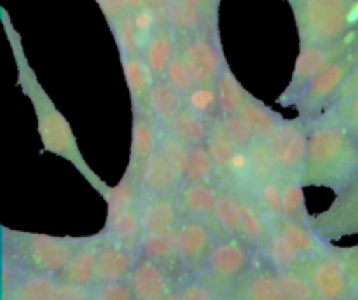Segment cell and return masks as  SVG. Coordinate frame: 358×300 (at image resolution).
<instances>
[{
  "mask_svg": "<svg viewBox=\"0 0 358 300\" xmlns=\"http://www.w3.org/2000/svg\"><path fill=\"white\" fill-rule=\"evenodd\" d=\"M248 91L241 86L238 77L231 70L227 59H224L219 80H217V96H219V115H236L243 108L248 98Z\"/></svg>",
  "mask_w": 358,
  "mask_h": 300,
  "instance_id": "4316f807",
  "label": "cell"
},
{
  "mask_svg": "<svg viewBox=\"0 0 358 300\" xmlns=\"http://www.w3.org/2000/svg\"><path fill=\"white\" fill-rule=\"evenodd\" d=\"M52 300H91V293L84 286L58 279V286H56Z\"/></svg>",
  "mask_w": 358,
  "mask_h": 300,
  "instance_id": "681fc988",
  "label": "cell"
},
{
  "mask_svg": "<svg viewBox=\"0 0 358 300\" xmlns=\"http://www.w3.org/2000/svg\"><path fill=\"white\" fill-rule=\"evenodd\" d=\"M91 300H135V297H133L128 279H126V281L94 286V292L91 293Z\"/></svg>",
  "mask_w": 358,
  "mask_h": 300,
  "instance_id": "7dc6e473",
  "label": "cell"
},
{
  "mask_svg": "<svg viewBox=\"0 0 358 300\" xmlns=\"http://www.w3.org/2000/svg\"><path fill=\"white\" fill-rule=\"evenodd\" d=\"M334 251L348 271L353 285L358 288V244L355 246H334Z\"/></svg>",
  "mask_w": 358,
  "mask_h": 300,
  "instance_id": "f907efd6",
  "label": "cell"
},
{
  "mask_svg": "<svg viewBox=\"0 0 358 300\" xmlns=\"http://www.w3.org/2000/svg\"><path fill=\"white\" fill-rule=\"evenodd\" d=\"M3 258H9L27 272L58 276L79 248L84 237L49 236L2 227Z\"/></svg>",
  "mask_w": 358,
  "mask_h": 300,
  "instance_id": "277c9868",
  "label": "cell"
},
{
  "mask_svg": "<svg viewBox=\"0 0 358 300\" xmlns=\"http://www.w3.org/2000/svg\"><path fill=\"white\" fill-rule=\"evenodd\" d=\"M264 260V258H262ZM241 300H289L275 267L264 260L247 272Z\"/></svg>",
  "mask_w": 358,
  "mask_h": 300,
  "instance_id": "7402d4cb",
  "label": "cell"
},
{
  "mask_svg": "<svg viewBox=\"0 0 358 300\" xmlns=\"http://www.w3.org/2000/svg\"><path fill=\"white\" fill-rule=\"evenodd\" d=\"M240 197V216H241V225H240V237L247 244H250L254 250H261L264 244L266 237L269 234V227L262 213L259 211L257 206L254 204L248 195H241Z\"/></svg>",
  "mask_w": 358,
  "mask_h": 300,
  "instance_id": "f1b7e54d",
  "label": "cell"
},
{
  "mask_svg": "<svg viewBox=\"0 0 358 300\" xmlns=\"http://www.w3.org/2000/svg\"><path fill=\"white\" fill-rule=\"evenodd\" d=\"M240 115L250 124L255 138L264 140L271 138V135L275 133V129L278 128L280 122L285 119L276 110L269 108L264 101L257 100V98L252 96V94H248L243 108L240 110Z\"/></svg>",
  "mask_w": 358,
  "mask_h": 300,
  "instance_id": "83f0119b",
  "label": "cell"
},
{
  "mask_svg": "<svg viewBox=\"0 0 358 300\" xmlns=\"http://www.w3.org/2000/svg\"><path fill=\"white\" fill-rule=\"evenodd\" d=\"M164 79L171 84V86L177 89V93L180 94L182 98H185L189 94V91L194 87V80H192L191 72H189L187 65H185L184 58H182L180 52L177 51V54L173 56L171 63L168 65L166 75Z\"/></svg>",
  "mask_w": 358,
  "mask_h": 300,
  "instance_id": "f6af8a7d",
  "label": "cell"
},
{
  "mask_svg": "<svg viewBox=\"0 0 358 300\" xmlns=\"http://www.w3.org/2000/svg\"><path fill=\"white\" fill-rule=\"evenodd\" d=\"M310 225L325 243L358 236V180L336 194L327 209L311 216Z\"/></svg>",
  "mask_w": 358,
  "mask_h": 300,
  "instance_id": "30bf717a",
  "label": "cell"
},
{
  "mask_svg": "<svg viewBox=\"0 0 358 300\" xmlns=\"http://www.w3.org/2000/svg\"><path fill=\"white\" fill-rule=\"evenodd\" d=\"M58 276L24 272L10 285L3 286V300H52Z\"/></svg>",
  "mask_w": 358,
  "mask_h": 300,
  "instance_id": "603a6c76",
  "label": "cell"
},
{
  "mask_svg": "<svg viewBox=\"0 0 358 300\" xmlns=\"http://www.w3.org/2000/svg\"><path fill=\"white\" fill-rule=\"evenodd\" d=\"M358 61V49L345 52L332 59L320 73L313 79V82L308 86L301 100L294 108H297V117L310 124L311 121L318 117L322 112L327 110L334 101L336 94L341 89L343 82L350 72L353 70L355 63Z\"/></svg>",
  "mask_w": 358,
  "mask_h": 300,
  "instance_id": "8992f818",
  "label": "cell"
},
{
  "mask_svg": "<svg viewBox=\"0 0 358 300\" xmlns=\"http://www.w3.org/2000/svg\"><path fill=\"white\" fill-rule=\"evenodd\" d=\"M182 183L184 180L180 174L164 159L163 153L156 150L140 178V192H142V199L156 197V195H175L180 190Z\"/></svg>",
  "mask_w": 358,
  "mask_h": 300,
  "instance_id": "2e32d148",
  "label": "cell"
},
{
  "mask_svg": "<svg viewBox=\"0 0 358 300\" xmlns=\"http://www.w3.org/2000/svg\"><path fill=\"white\" fill-rule=\"evenodd\" d=\"M128 285L135 300H161L171 292L166 269L143 255L133 265Z\"/></svg>",
  "mask_w": 358,
  "mask_h": 300,
  "instance_id": "5bb4252c",
  "label": "cell"
},
{
  "mask_svg": "<svg viewBox=\"0 0 358 300\" xmlns=\"http://www.w3.org/2000/svg\"><path fill=\"white\" fill-rule=\"evenodd\" d=\"M161 300H182V299H180V293H178V290H171V292L168 293V295H164Z\"/></svg>",
  "mask_w": 358,
  "mask_h": 300,
  "instance_id": "6f0895ef",
  "label": "cell"
},
{
  "mask_svg": "<svg viewBox=\"0 0 358 300\" xmlns=\"http://www.w3.org/2000/svg\"><path fill=\"white\" fill-rule=\"evenodd\" d=\"M266 222H268L269 230L280 234V236H282L287 243L292 244L304 258L315 257V255L322 253V251L327 250L329 244H331L325 243V241L311 229L310 223L299 222V220H294L290 218V216H273V218H268Z\"/></svg>",
  "mask_w": 358,
  "mask_h": 300,
  "instance_id": "9a60e30c",
  "label": "cell"
},
{
  "mask_svg": "<svg viewBox=\"0 0 358 300\" xmlns=\"http://www.w3.org/2000/svg\"><path fill=\"white\" fill-rule=\"evenodd\" d=\"M308 138H310V128L299 117L283 119L271 135L269 143L275 153V178L280 183H289V181L303 183L308 159Z\"/></svg>",
  "mask_w": 358,
  "mask_h": 300,
  "instance_id": "5b68a950",
  "label": "cell"
},
{
  "mask_svg": "<svg viewBox=\"0 0 358 300\" xmlns=\"http://www.w3.org/2000/svg\"><path fill=\"white\" fill-rule=\"evenodd\" d=\"M304 185L301 181H289L282 183V209L283 215L290 216L299 222L311 223V216L306 208V197H304Z\"/></svg>",
  "mask_w": 358,
  "mask_h": 300,
  "instance_id": "60d3db41",
  "label": "cell"
},
{
  "mask_svg": "<svg viewBox=\"0 0 358 300\" xmlns=\"http://www.w3.org/2000/svg\"><path fill=\"white\" fill-rule=\"evenodd\" d=\"M250 244L241 237H226L217 241L206 260L203 281L210 285L213 292H226L241 276L248 272L252 262Z\"/></svg>",
  "mask_w": 358,
  "mask_h": 300,
  "instance_id": "9c48e42d",
  "label": "cell"
},
{
  "mask_svg": "<svg viewBox=\"0 0 358 300\" xmlns=\"http://www.w3.org/2000/svg\"><path fill=\"white\" fill-rule=\"evenodd\" d=\"M184 107V98L166 79L154 80L147 98V108L159 124L166 126Z\"/></svg>",
  "mask_w": 358,
  "mask_h": 300,
  "instance_id": "cb8c5ba5",
  "label": "cell"
},
{
  "mask_svg": "<svg viewBox=\"0 0 358 300\" xmlns=\"http://www.w3.org/2000/svg\"><path fill=\"white\" fill-rule=\"evenodd\" d=\"M124 3H126V9H128V13H131V14L147 6L145 0H124Z\"/></svg>",
  "mask_w": 358,
  "mask_h": 300,
  "instance_id": "11a10c76",
  "label": "cell"
},
{
  "mask_svg": "<svg viewBox=\"0 0 358 300\" xmlns=\"http://www.w3.org/2000/svg\"><path fill=\"white\" fill-rule=\"evenodd\" d=\"M247 152H248V157H250L252 181H254L252 190H254L257 185L275 178L276 174L275 153H273L269 140H264V138H255L254 142L247 147ZM250 192H248V194H250Z\"/></svg>",
  "mask_w": 358,
  "mask_h": 300,
  "instance_id": "836d02e7",
  "label": "cell"
},
{
  "mask_svg": "<svg viewBox=\"0 0 358 300\" xmlns=\"http://www.w3.org/2000/svg\"><path fill=\"white\" fill-rule=\"evenodd\" d=\"M157 143H159V129H157L156 119L150 115L149 110L133 112L131 152H129V163L124 173L135 178L138 185L147 163L156 153Z\"/></svg>",
  "mask_w": 358,
  "mask_h": 300,
  "instance_id": "7c38bea8",
  "label": "cell"
},
{
  "mask_svg": "<svg viewBox=\"0 0 358 300\" xmlns=\"http://www.w3.org/2000/svg\"><path fill=\"white\" fill-rule=\"evenodd\" d=\"M164 128L170 133H173L177 138H180L182 142L187 143L189 147L205 143L210 131H212V124L205 117H201V115L192 112L189 107H185V105Z\"/></svg>",
  "mask_w": 358,
  "mask_h": 300,
  "instance_id": "484cf974",
  "label": "cell"
},
{
  "mask_svg": "<svg viewBox=\"0 0 358 300\" xmlns=\"http://www.w3.org/2000/svg\"><path fill=\"white\" fill-rule=\"evenodd\" d=\"M308 126H332L358 138V91L336 101Z\"/></svg>",
  "mask_w": 358,
  "mask_h": 300,
  "instance_id": "d4e9b609",
  "label": "cell"
},
{
  "mask_svg": "<svg viewBox=\"0 0 358 300\" xmlns=\"http://www.w3.org/2000/svg\"><path fill=\"white\" fill-rule=\"evenodd\" d=\"M217 9H219V0H210L205 10V21L206 27L212 30H217Z\"/></svg>",
  "mask_w": 358,
  "mask_h": 300,
  "instance_id": "f5cc1de1",
  "label": "cell"
},
{
  "mask_svg": "<svg viewBox=\"0 0 358 300\" xmlns=\"http://www.w3.org/2000/svg\"><path fill=\"white\" fill-rule=\"evenodd\" d=\"M217 197H219V188L210 183H182L180 190L177 192L180 213L189 218H212Z\"/></svg>",
  "mask_w": 358,
  "mask_h": 300,
  "instance_id": "ffe728a7",
  "label": "cell"
},
{
  "mask_svg": "<svg viewBox=\"0 0 358 300\" xmlns=\"http://www.w3.org/2000/svg\"><path fill=\"white\" fill-rule=\"evenodd\" d=\"M161 21L163 20L159 17V14L147 6L142 7L140 10H136V13H133V23H135L136 33H138V37H140L142 51H145L147 44L150 42L152 35L156 33V30H157V27H159Z\"/></svg>",
  "mask_w": 358,
  "mask_h": 300,
  "instance_id": "bcb514c9",
  "label": "cell"
},
{
  "mask_svg": "<svg viewBox=\"0 0 358 300\" xmlns=\"http://www.w3.org/2000/svg\"><path fill=\"white\" fill-rule=\"evenodd\" d=\"M94 2L98 3L101 14H103L105 20H107L108 28L114 27V24L128 13L124 0H94Z\"/></svg>",
  "mask_w": 358,
  "mask_h": 300,
  "instance_id": "816d5d0a",
  "label": "cell"
},
{
  "mask_svg": "<svg viewBox=\"0 0 358 300\" xmlns=\"http://www.w3.org/2000/svg\"><path fill=\"white\" fill-rule=\"evenodd\" d=\"M110 31L115 38V44H117L121 58H126V56L143 54L142 44H140V37L138 33H136L131 13H126L124 16H122L121 20L110 28Z\"/></svg>",
  "mask_w": 358,
  "mask_h": 300,
  "instance_id": "b9f144b4",
  "label": "cell"
},
{
  "mask_svg": "<svg viewBox=\"0 0 358 300\" xmlns=\"http://www.w3.org/2000/svg\"><path fill=\"white\" fill-rule=\"evenodd\" d=\"M143 236L175 230L180 222V208L175 195H156L142 201Z\"/></svg>",
  "mask_w": 358,
  "mask_h": 300,
  "instance_id": "e0dca14e",
  "label": "cell"
},
{
  "mask_svg": "<svg viewBox=\"0 0 358 300\" xmlns=\"http://www.w3.org/2000/svg\"><path fill=\"white\" fill-rule=\"evenodd\" d=\"M304 187L329 188L339 194L358 180V138L332 126H308Z\"/></svg>",
  "mask_w": 358,
  "mask_h": 300,
  "instance_id": "7a4b0ae2",
  "label": "cell"
},
{
  "mask_svg": "<svg viewBox=\"0 0 358 300\" xmlns=\"http://www.w3.org/2000/svg\"><path fill=\"white\" fill-rule=\"evenodd\" d=\"M205 145L206 149H208L210 157H212L213 166H215V177H224V173H226L227 167H229L231 159H233L234 152H236L238 149L215 131H210Z\"/></svg>",
  "mask_w": 358,
  "mask_h": 300,
  "instance_id": "ee69618b",
  "label": "cell"
},
{
  "mask_svg": "<svg viewBox=\"0 0 358 300\" xmlns=\"http://www.w3.org/2000/svg\"><path fill=\"white\" fill-rule=\"evenodd\" d=\"M157 150L163 153L164 159L175 167L178 174L184 180L185 173V164H187V156H189V145L182 142L180 138L173 135V133L168 131L166 128L163 131H159V143H157Z\"/></svg>",
  "mask_w": 358,
  "mask_h": 300,
  "instance_id": "7bdbcfd3",
  "label": "cell"
},
{
  "mask_svg": "<svg viewBox=\"0 0 358 300\" xmlns=\"http://www.w3.org/2000/svg\"><path fill=\"white\" fill-rule=\"evenodd\" d=\"M177 51L184 58L194 86H217L226 59L217 30L205 27L196 33L177 38Z\"/></svg>",
  "mask_w": 358,
  "mask_h": 300,
  "instance_id": "ba28073f",
  "label": "cell"
},
{
  "mask_svg": "<svg viewBox=\"0 0 358 300\" xmlns=\"http://www.w3.org/2000/svg\"><path fill=\"white\" fill-rule=\"evenodd\" d=\"M131 246L122 241L101 234L100 246L96 253V271H94V286L107 283L126 281L135 265Z\"/></svg>",
  "mask_w": 358,
  "mask_h": 300,
  "instance_id": "4fadbf2b",
  "label": "cell"
},
{
  "mask_svg": "<svg viewBox=\"0 0 358 300\" xmlns=\"http://www.w3.org/2000/svg\"><path fill=\"white\" fill-rule=\"evenodd\" d=\"M175 54H177V33H175L166 17V20L161 21L156 33L152 35L145 51H143V59L149 65L154 79H164L168 65Z\"/></svg>",
  "mask_w": 358,
  "mask_h": 300,
  "instance_id": "d6986e66",
  "label": "cell"
},
{
  "mask_svg": "<svg viewBox=\"0 0 358 300\" xmlns=\"http://www.w3.org/2000/svg\"><path fill=\"white\" fill-rule=\"evenodd\" d=\"M2 20L3 27H6V33L7 37H9L10 47H13L14 59H16L17 65V84H20L24 96L31 101L35 117H37V131L42 143V149H44V152L55 153V156L62 157L66 163L72 164V166L79 171L80 177H83L84 180L101 195V197H105L107 192L110 190V185L105 183L103 178H101L100 174L87 164V160L84 159L76 135H73L72 126L66 121L65 115L56 108L55 101L51 100L48 91L42 87L41 82H38L34 68H31L27 56H24V49L23 44H21L20 35H17V31L14 30V27L10 24L9 16H7V13L3 9Z\"/></svg>",
  "mask_w": 358,
  "mask_h": 300,
  "instance_id": "6da1fadb",
  "label": "cell"
},
{
  "mask_svg": "<svg viewBox=\"0 0 358 300\" xmlns=\"http://www.w3.org/2000/svg\"><path fill=\"white\" fill-rule=\"evenodd\" d=\"M185 107L205 117L212 124L219 117V96L217 86H194L184 98Z\"/></svg>",
  "mask_w": 358,
  "mask_h": 300,
  "instance_id": "ab89813d",
  "label": "cell"
},
{
  "mask_svg": "<svg viewBox=\"0 0 358 300\" xmlns=\"http://www.w3.org/2000/svg\"><path fill=\"white\" fill-rule=\"evenodd\" d=\"M240 300H241V299H240Z\"/></svg>",
  "mask_w": 358,
  "mask_h": 300,
  "instance_id": "680465c9",
  "label": "cell"
},
{
  "mask_svg": "<svg viewBox=\"0 0 358 300\" xmlns=\"http://www.w3.org/2000/svg\"><path fill=\"white\" fill-rule=\"evenodd\" d=\"M212 220L219 227L220 232L226 234V237H240V197L236 192L224 187L219 188V197H217Z\"/></svg>",
  "mask_w": 358,
  "mask_h": 300,
  "instance_id": "4dcf8cb0",
  "label": "cell"
},
{
  "mask_svg": "<svg viewBox=\"0 0 358 300\" xmlns=\"http://www.w3.org/2000/svg\"><path fill=\"white\" fill-rule=\"evenodd\" d=\"M121 65L126 79V86H128L129 96H131L133 112L149 110L147 108V98H149L150 87H152L156 79H154L149 65L143 59V54L121 58Z\"/></svg>",
  "mask_w": 358,
  "mask_h": 300,
  "instance_id": "44dd1931",
  "label": "cell"
},
{
  "mask_svg": "<svg viewBox=\"0 0 358 300\" xmlns=\"http://www.w3.org/2000/svg\"><path fill=\"white\" fill-rule=\"evenodd\" d=\"M140 250L147 258L166 267H173L178 262L177 255V229L163 234H145L140 239Z\"/></svg>",
  "mask_w": 358,
  "mask_h": 300,
  "instance_id": "1f68e13d",
  "label": "cell"
},
{
  "mask_svg": "<svg viewBox=\"0 0 358 300\" xmlns=\"http://www.w3.org/2000/svg\"><path fill=\"white\" fill-rule=\"evenodd\" d=\"M212 131L219 133L227 142L233 143L236 149H247L255 140L250 124L240 114L219 115L215 121H212Z\"/></svg>",
  "mask_w": 358,
  "mask_h": 300,
  "instance_id": "74e56055",
  "label": "cell"
},
{
  "mask_svg": "<svg viewBox=\"0 0 358 300\" xmlns=\"http://www.w3.org/2000/svg\"><path fill=\"white\" fill-rule=\"evenodd\" d=\"M215 243L212 227H208L206 220L189 218V216L180 218L177 227V255L178 262L185 269L192 272H203Z\"/></svg>",
  "mask_w": 358,
  "mask_h": 300,
  "instance_id": "8fae6325",
  "label": "cell"
},
{
  "mask_svg": "<svg viewBox=\"0 0 358 300\" xmlns=\"http://www.w3.org/2000/svg\"><path fill=\"white\" fill-rule=\"evenodd\" d=\"M168 21L177 33V38L187 37L206 27L203 10L187 6L182 0H171L168 7Z\"/></svg>",
  "mask_w": 358,
  "mask_h": 300,
  "instance_id": "d590c367",
  "label": "cell"
},
{
  "mask_svg": "<svg viewBox=\"0 0 358 300\" xmlns=\"http://www.w3.org/2000/svg\"><path fill=\"white\" fill-rule=\"evenodd\" d=\"M100 236L84 237L83 243L79 244L70 260L63 267V271L58 274V279L62 281L73 283V285L90 288L94 285V271H96V253L100 246Z\"/></svg>",
  "mask_w": 358,
  "mask_h": 300,
  "instance_id": "ac0fdd59",
  "label": "cell"
},
{
  "mask_svg": "<svg viewBox=\"0 0 358 300\" xmlns=\"http://www.w3.org/2000/svg\"><path fill=\"white\" fill-rule=\"evenodd\" d=\"M247 195L252 199V201H254V204L257 206V209L262 213V216H264L266 220L273 218V216L283 215L282 183H280L276 178L257 185V187H255L254 190Z\"/></svg>",
  "mask_w": 358,
  "mask_h": 300,
  "instance_id": "f35d334b",
  "label": "cell"
},
{
  "mask_svg": "<svg viewBox=\"0 0 358 300\" xmlns=\"http://www.w3.org/2000/svg\"><path fill=\"white\" fill-rule=\"evenodd\" d=\"M147 7L156 10L159 14L161 20H166L168 17V7H170L171 0H145Z\"/></svg>",
  "mask_w": 358,
  "mask_h": 300,
  "instance_id": "db71d44e",
  "label": "cell"
},
{
  "mask_svg": "<svg viewBox=\"0 0 358 300\" xmlns=\"http://www.w3.org/2000/svg\"><path fill=\"white\" fill-rule=\"evenodd\" d=\"M215 178V166L205 143L189 147L187 164H185L184 183H210Z\"/></svg>",
  "mask_w": 358,
  "mask_h": 300,
  "instance_id": "8d00e7d4",
  "label": "cell"
},
{
  "mask_svg": "<svg viewBox=\"0 0 358 300\" xmlns=\"http://www.w3.org/2000/svg\"><path fill=\"white\" fill-rule=\"evenodd\" d=\"M103 199L107 202V220H105V229H107L122 211H126L129 206H133L142 199L138 181L124 173L121 181L114 185V187H110V190L107 192Z\"/></svg>",
  "mask_w": 358,
  "mask_h": 300,
  "instance_id": "f546056e",
  "label": "cell"
},
{
  "mask_svg": "<svg viewBox=\"0 0 358 300\" xmlns=\"http://www.w3.org/2000/svg\"><path fill=\"white\" fill-rule=\"evenodd\" d=\"M184 3H187V6L191 7H196V9L203 10V14H205L206 7H208V2L210 0H182Z\"/></svg>",
  "mask_w": 358,
  "mask_h": 300,
  "instance_id": "9f6ffc18",
  "label": "cell"
},
{
  "mask_svg": "<svg viewBox=\"0 0 358 300\" xmlns=\"http://www.w3.org/2000/svg\"><path fill=\"white\" fill-rule=\"evenodd\" d=\"M182 300H215V292L203 279L184 283L178 290Z\"/></svg>",
  "mask_w": 358,
  "mask_h": 300,
  "instance_id": "c3c4849f",
  "label": "cell"
},
{
  "mask_svg": "<svg viewBox=\"0 0 358 300\" xmlns=\"http://www.w3.org/2000/svg\"><path fill=\"white\" fill-rule=\"evenodd\" d=\"M315 286L324 300H358V288L334 251V243L315 257H306L296 265Z\"/></svg>",
  "mask_w": 358,
  "mask_h": 300,
  "instance_id": "52a82bcc",
  "label": "cell"
},
{
  "mask_svg": "<svg viewBox=\"0 0 358 300\" xmlns=\"http://www.w3.org/2000/svg\"><path fill=\"white\" fill-rule=\"evenodd\" d=\"M142 201L135 202L133 206H129L126 211H122L117 218L114 220L110 227L103 229L101 234H108V236L115 237V239L122 241L128 246H131L133 243H140L143 236V220H142Z\"/></svg>",
  "mask_w": 358,
  "mask_h": 300,
  "instance_id": "d6a6232c",
  "label": "cell"
},
{
  "mask_svg": "<svg viewBox=\"0 0 358 300\" xmlns=\"http://www.w3.org/2000/svg\"><path fill=\"white\" fill-rule=\"evenodd\" d=\"M294 14L299 47L331 45L358 30V0H285Z\"/></svg>",
  "mask_w": 358,
  "mask_h": 300,
  "instance_id": "3957f363",
  "label": "cell"
},
{
  "mask_svg": "<svg viewBox=\"0 0 358 300\" xmlns=\"http://www.w3.org/2000/svg\"><path fill=\"white\" fill-rule=\"evenodd\" d=\"M259 253L262 255L268 264H271L275 269H290L296 267L301 260H303V255L292 246V244L287 243L280 234L269 230L268 237H266L264 244L261 246Z\"/></svg>",
  "mask_w": 358,
  "mask_h": 300,
  "instance_id": "e575fe53",
  "label": "cell"
}]
</instances>
